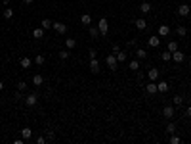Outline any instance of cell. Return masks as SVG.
Returning <instances> with one entry per match:
<instances>
[{
    "mask_svg": "<svg viewBox=\"0 0 191 144\" xmlns=\"http://www.w3.org/2000/svg\"><path fill=\"white\" fill-rule=\"evenodd\" d=\"M98 29H100L101 35H107V31H109V21H107L105 17H101L100 21H98Z\"/></svg>",
    "mask_w": 191,
    "mask_h": 144,
    "instance_id": "cell-1",
    "label": "cell"
},
{
    "mask_svg": "<svg viewBox=\"0 0 191 144\" xmlns=\"http://www.w3.org/2000/svg\"><path fill=\"white\" fill-rule=\"evenodd\" d=\"M105 62H107V65L111 67V71H115V69H117V65H118V60H117V56H115V54H109V56L105 58Z\"/></svg>",
    "mask_w": 191,
    "mask_h": 144,
    "instance_id": "cell-2",
    "label": "cell"
},
{
    "mask_svg": "<svg viewBox=\"0 0 191 144\" xmlns=\"http://www.w3.org/2000/svg\"><path fill=\"white\" fill-rule=\"evenodd\" d=\"M52 27H54L55 33H59V35H65V33H67V25L61 23V21H54V23H52Z\"/></svg>",
    "mask_w": 191,
    "mask_h": 144,
    "instance_id": "cell-3",
    "label": "cell"
},
{
    "mask_svg": "<svg viewBox=\"0 0 191 144\" xmlns=\"http://www.w3.org/2000/svg\"><path fill=\"white\" fill-rule=\"evenodd\" d=\"M37 102H38V94H37V92H33V94H29V96H25V104H27V106H35Z\"/></svg>",
    "mask_w": 191,
    "mask_h": 144,
    "instance_id": "cell-4",
    "label": "cell"
},
{
    "mask_svg": "<svg viewBox=\"0 0 191 144\" xmlns=\"http://www.w3.org/2000/svg\"><path fill=\"white\" fill-rule=\"evenodd\" d=\"M174 113H176V110H174L172 106H164V108H163V115L166 117V119H172Z\"/></svg>",
    "mask_w": 191,
    "mask_h": 144,
    "instance_id": "cell-5",
    "label": "cell"
},
{
    "mask_svg": "<svg viewBox=\"0 0 191 144\" xmlns=\"http://www.w3.org/2000/svg\"><path fill=\"white\" fill-rule=\"evenodd\" d=\"M189 12H191V8L187 4H180L178 6V14L182 15V17H185V15H189Z\"/></svg>",
    "mask_w": 191,
    "mask_h": 144,
    "instance_id": "cell-6",
    "label": "cell"
},
{
    "mask_svg": "<svg viewBox=\"0 0 191 144\" xmlns=\"http://www.w3.org/2000/svg\"><path fill=\"white\" fill-rule=\"evenodd\" d=\"M145 92H147V94H157V92H159V90H157V81H151V83H147Z\"/></svg>",
    "mask_w": 191,
    "mask_h": 144,
    "instance_id": "cell-7",
    "label": "cell"
},
{
    "mask_svg": "<svg viewBox=\"0 0 191 144\" xmlns=\"http://www.w3.org/2000/svg\"><path fill=\"white\" fill-rule=\"evenodd\" d=\"M172 60L176 62V64H182L183 60H185V54H183V52H172Z\"/></svg>",
    "mask_w": 191,
    "mask_h": 144,
    "instance_id": "cell-8",
    "label": "cell"
},
{
    "mask_svg": "<svg viewBox=\"0 0 191 144\" xmlns=\"http://www.w3.org/2000/svg\"><path fill=\"white\" fill-rule=\"evenodd\" d=\"M147 77H149V81H157L159 79V69H157V67H151V69L147 71Z\"/></svg>",
    "mask_w": 191,
    "mask_h": 144,
    "instance_id": "cell-9",
    "label": "cell"
},
{
    "mask_svg": "<svg viewBox=\"0 0 191 144\" xmlns=\"http://www.w3.org/2000/svg\"><path fill=\"white\" fill-rule=\"evenodd\" d=\"M75 46H77V41H75L73 37H67V38H65V48H67V50H73Z\"/></svg>",
    "mask_w": 191,
    "mask_h": 144,
    "instance_id": "cell-10",
    "label": "cell"
},
{
    "mask_svg": "<svg viewBox=\"0 0 191 144\" xmlns=\"http://www.w3.org/2000/svg\"><path fill=\"white\" fill-rule=\"evenodd\" d=\"M147 42H149L151 48H159L161 46V38L159 37H149V41H147Z\"/></svg>",
    "mask_w": 191,
    "mask_h": 144,
    "instance_id": "cell-11",
    "label": "cell"
},
{
    "mask_svg": "<svg viewBox=\"0 0 191 144\" xmlns=\"http://www.w3.org/2000/svg\"><path fill=\"white\" fill-rule=\"evenodd\" d=\"M134 23H136V29H140V31H143V29L147 27V21L143 17H140V19H136V21H134Z\"/></svg>",
    "mask_w": 191,
    "mask_h": 144,
    "instance_id": "cell-12",
    "label": "cell"
},
{
    "mask_svg": "<svg viewBox=\"0 0 191 144\" xmlns=\"http://www.w3.org/2000/svg\"><path fill=\"white\" fill-rule=\"evenodd\" d=\"M90 71L92 73H100V64H98V60H90Z\"/></svg>",
    "mask_w": 191,
    "mask_h": 144,
    "instance_id": "cell-13",
    "label": "cell"
},
{
    "mask_svg": "<svg viewBox=\"0 0 191 144\" xmlns=\"http://www.w3.org/2000/svg\"><path fill=\"white\" fill-rule=\"evenodd\" d=\"M31 135H33L31 127H23V129H21V138L23 140H25V138H31Z\"/></svg>",
    "mask_w": 191,
    "mask_h": 144,
    "instance_id": "cell-14",
    "label": "cell"
},
{
    "mask_svg": "<svg viewBox=\"0 0 191 144\" xmlns=\"http://www.w3.org/2000/svg\"><path fill=\"white\" fill-rule=\"evenodd\" d=\"M31 64H33V60H31V58H21V60H19V65H21L23 69L31 67Z\"/></svg>",
    "mask_w": 191,
    "mask_h": 144,
    "instance_id": "cell-15",
    "label": "cell"
},
{
    "mask_svg": "<svg viewBox=\"0 0 191 144\" xmlns=\"http://www.w3.org/2000/svg\"><path fill=\"white\" fill-rule=\"evenodd\" d=\"M166 35H170V27L168 25H161L159 27V37H166Z\"/></svg>",
    "mask_w": 191,
    "mask_h": 144,
    "instance_id": "cell-16",
    "label": "cell"
},
{
    "mask_svg": "<svg viewBox=\"0 0 191 144\" xmlns=\"http://www.w3.org/2000/svg\"><path fill=\"white\" fill-rule=\"evenodd\" d=\"M157 90H159V92H166V90H168V83H166V81L157 83Z\"/></svg>",
    "mask_w": 191,
    "mask_h": 144,
    "instance_id": "cell-17",
    "label": "cell"
},
{
    "mask_svg": "<svg viewBox=\"0 0 191 144\" xmlns=\"http://www.w3.org/2000/svg\"><path fill=\"white\" fill-rule=\"evenodd\" d=\"M33 37H35V38H42V37H44V29H42V27L33 29Z\"/></svg>",
    "mask_w": 191,
    "mask_h": 144,
    "instance_id": "cell-18",
    "label": "cell"
},
{
    "mask_svg": "<svg viewBox=\"0 0 191 144\" xmlns=\"http://www.w3.org/2000/svg\"><path fill=\"white\" fill-rule=\"evenodd\" d=\"M33 83H35V87H40L42 83H44V77H42V75H35V77H33Z\"/></svg>",
    "mask_w": 191,
    "mask_h": 144,
    "instance_id": "cell-19",
    "label": "cell"
},
{
    "mask_svg": "<svg viewBox=\"0 0 191 144\" xmlns=\"http://www.w3.org/2000/svg\"><path fill=\"white\" fill-rule=\"evenodd\" d=\"M176 35H178V37H185V35H187V29L183 27V25H178V27H176Z\"/></svg>",
    "mask_w": 191,
    "mask_h": 144,
    "instance_id": "cell-20",
    "label": "cell"
},
{
    "mask_svg": "<svg viewBox=\"0 0 191 144\" xmlns=\"http://www.w3.org/2000/svg\"><path fill=\"white\" fill-rule=\"evenodd\" d=\"M136 58H138V60H145V58H147V52L143 50V48H138V50H136Z\"/></svg>",
    "mask_w": 191,
    "mask_h": 144,
    "instance_id": "cell-21",
    "label": "cell"
},
{
    "mask_svg": "<svg viewBox=\"0 0 191 144\" xmlns=\"http://www.w3.org/2000/svg\"><path fill=\"white\" fill-rule=\"evenodd\" d=\"M128 67H130L132 71H138V69H140V60H138V58H136V60H132L130 64H128Z\"/></svg>",
    "mask_w": 191,
    "mask_h": 144,
    "instance_id": "cell-22",
    "label": "cell"
},
{
    "mask_svg": "<svg viewBox=\"0 0 191 144\" xmlns=\"http://www.w3.org/2000/svg\"><path fill=\"white\" fill-rule=\"evenodd\" d=\"M80 23H82V25H90V23H92V17H90L88 14H82V15H80Z\"/></svg>",
    "mask_w": 191,
    "mask_h": 144,
    "instance_id": "cell-23",
    "label": "cell"
},
{
    "mask_svg": "<svg viewBox=\"0 0 191 144\" xmlns=\"http://www.w3.org/2000/svg\"><path fill=\"white\" fill-rule=\"evenodd\" d=\"M140 10H141V14H147V12H151V4L149 2H143V4L140 6Z\"/></svg>",
    "mask_w": 191,
    "mask_h": 144,
    "instance_id": "cell-24",
    "label": "cell"
},
{
    "mask_svg": "<svg viewBox=\"0 0 191 144\" xmlns=\"http://www.w3.org/2000/svg\"><path fill=\"white\" fill-rule=\"evenodd\" d=\"M52 23H54V21H50V19H42V21H40V27L42 29H50Z\"/></svg>",
    "mask_w": 191,
    "mask_h": 144,
    "instance_id": "cell-25",
    "label": "cell"
},
{
    "mask_svg": "<svg viewBox=\"0 0 191 144\" xmlns=\"http://www.w3.org/2000/svg\"><path fill=\"white\" fill-rule=\"evenodd\" d=\"M161 58H163L164 62H170V60H172V52H170V50L163 52V54H161Z\"/></svg>",
    "mask_w": 191,
    "mask_h": 144,
    "instance_id": "cell-26",
    "label": "cell"
},
{
    "mask_svg": "<svg viewBox=\"0 0 191 144\" xmlns=\"http://www.w3.org/2000/svg\"><path fill=\"white\" fill-rule=\"evenodd\" d=\"M166 133H168V135H174V133H176V125H174V123H168V125H166Z\"/></svg>",
    "mask_w": 191,
    "mask_h": 144,
    "instance_id": "cell-27",
    "label": "cell"
},
{
    "mask_svg": "<svg viewBox=\"0 0 191 144\" xmlns=\"http://www.w3.org/2000/svg\"><path fill=\"white\" fill-rule=\"evenodd\" d=\"M168 50H170V52H176V50H178V42H176V41H170V42H168Z\"/></svg>",
    "mask_w": 191,
    "mask_h": 144,
    "instance_id": "cell-28",
    "label": "cell"
},
{
    "mask_svg": "<svg viewBox=\"0 0 191 144\" xmlns=\"http://www.w3.org/2000/svg\"><path fill=\"white\" fill-rule=\"evenodd\" d=\"M69 56H71V52H69V50H61V52H59V60H67Z\"/></svg>",
    "mask_w": 191,
    "mask_h": 144,
    "instance_id": "cell-29",
    "label": "cell"
},
{
    "mask_svg": "<svg viewBox=\"0 0 191 144\" xmlns=\"http://www.w3.org/2000/svg\"><path fill=\"white\" fill-rule=\"evenodd\" d=\"M115 56H117L118 62H126V52H117Z\"/></svg>",
    "mask_w": 191,
    "mask_h": 144,
    "instance_id": "cell-30",
    "label": "cell"
},
{
    "mask_svg": "<svg viewBox=\"0 0 191 144\" xmlns=\"http://www.w3.org/2000/svg\"><path fill=\"white\" fill-rule=\"evenodd\" d=\"M12 15H14L12 8H4V17H6V19H12Z\"/></svg>",
    "mask_w": 191,
    "mask_h": 144,
    "instance_id": "cell-31",
    "label": "cell"
},
{
    "mask_svg": "<svg viewBox=\"0 0 191 144\" xmlns=\"http://www.w3.org/2000/svg\"><path fill=\"white\" fill-rule=\"evenodd\" d=\"M35 64H37V65H42V64H44V56H42V54L35 56Z\"/></svg>",
    "mask_w": 191,
    "mask_h": 144,
    "instance_id": "cell-32",
    "label": "cell"
},
{
    "mask_svg": "<svg viewBox=\"0 0 191 144\" xmlns=\"http://www.w3.org/2000/svg\"><path fill=\"white\" fill-rule=\"evenodd\" d=\"M174 104H176V106H182V104H183V98L180 96V94H176V96H174Z\"/></svg>",
    "mask_w": 191,
    "mask_h": 144,
    "instance_id": "cell-33",
    "label": "cell"
},
{
    "mask_svg": "<svg viewBox=\"0 0 191 144\" xmlns=\"http://www.w3.org/2000/svg\"><path fill=\"white\" fill-rule=\"evenodd\" d=\"M90 35H92V37H100V35H101V33H100V29H96V27H90Z\"/></svg>",
    "mask_w": 191,
    "mask_h": 144,
    "instance_id": "cell-34",
    "label": "cell"
},
{
    "mask_svg": "<svg viewBox=\"0 0 191 144\" xmlns=\"http://www.w3.org/2000/svg\"><path fill=\"white\" fill-rule=\"evenodd\" d=\"M170 144H180V136H176V135H170Z\"/></svg>",
    "mask_w": 191,
    "mask_h": 144,
    "instance_id": "cell-35",
    "label": "cell"
},
{
    "mask_svg": "<svg viewBox=\"0 0 191 144\" xmlns=\"http://www.w3.org/2000/svg\"><path fill=\"white\" fill-rule=\"evenodd\" d=\"M25 88H27V83H23V81H19V83H17V90H21V92H23Z\"/></svg>",
    "mask_w": 191,
    "mask_h": 144,
    "instance_id": "cell-36",
    "label": "cell"
},
{
    "mask_svg": "<svg viewBox=\"0 0 191 144\" xmlns=\"http://www.w3.org/2000/svg\"><path fill=\"white\" fill-rule=\"evenodd\" d=\"M46 138H48V140H54V138H55V135L52 133V131H48V135H46Z\"/></svg>",
    "mask_w": 191,
    "mask_h": 144,
    "instance_id": "cell-37",
    "label": "cell"
},
{
    "mask_svg": "<svg viewBox=\"0 0 191 144\" xmlns=\"http://www.w3.org/2000/svg\"><path fill=\"white\" fill-rule=\"evenodd\" d=\"M136 77H138V81H143V73H141V71H140V69H138V71H136Z\"/></svg>",
    "mask_w": 191,
    "mask_h": 144,
    "instance_id": "cell-38",
    "label": "cell"
},
{
    "mask_svg": "<svg viewBox=\"0 0 191 144\" xmlns=\"http://www.w3.org/2000/svg\"><path fill=\"white\" fill-rule=\"evenodd\" d=\"M88 56H90V60H94V58H96V50H88Z\"/></svg>",
    "mask_w": 191,
    "mask_h": 144,
    "instance_id": "cell-39",
    "label": "cell"
},
{
    "mask_svg": "<svg viewBox=\"0 0 191 144\" xmlns=\"http://www.w3.org/2000/svg\"><path fill=\"white\" fill-rule=\"evenodd\" d=\"M117 52H120V46H118V44H113V54H117Z\"/></svg>",
    "mask_w": 191,
    "mask_h": 144,
    "instance_id": "cell-40",
    "label": "cell"
},
{
    "mask_svg": "<svg viewBox=\"0 0 191 144\" xmlns=\"http://www.w3.org/2000/svg\"><path fill=\"white\" fill-rule=\"evenodd\" d=\"M44 142H46L44 136H38V138H37V144H44Z\"/></svg>",
    "mask_w": 191,
    "mask_h": 144,
    "instance_id": "cell-41",
    "label": "cell"
},
{
    "mask_svg": "<svg viewBox=\"0 0 191 144\" xmlns=\"http://www.w3.org/2000/svg\"><path fill=\"white\" fill-rule=\"evenodd\" d=\"M185 113H187V117H191V106H189V108L185 110Z\"/></svg>",
    "mask_w": 191,
    "mask_h": 144,
    "instance_id": "cell-42",
    "label": "cell"
},
{
    "mask_svg": "<svg viewBox=\"0 0 191 144\" xmlns=\"http://www.w3.org/2000/svg\"><path fill=\"white\" fill-rule=\"evenodd\" d=\"M23 2H25V4H31V2H35V0H23Z\"/></svg>",
    "mask_w": 191,
    "mask_h": 144,
    "instance_id": "cell-43",
    "label": "cell"
},
{
    "mask_svg": "<svg viewBox=\"0 0 191 144\" xmlns=\"http://www.w3.org/2000/svg\"><path fill=\"white\" fill-rule=\"evenodd\" d=\"M2 88H4V83H2V81H0V90H2Z\"/></svg>",
    "mask_w": 191,
    "mask_h": 144,
    "instance_id": "cell-44",
    "label": "cell"
},
{
    "mask_svg": "<svg viewBox=\"0 0 191 144\" xmlns=\"http://www.w3.org/2000/svg\"><path fill=\"white\" fill-rule=\"evenodd\" d=\"M189 67H191V60H189Z\"/></svg>",
    "mask_w": 191,
    "mask_h": 144,
    "instance_id": "cell-45",
    "label": "cell"
},
{
    "mask_svg": "<svg viewBox=\"0 0 191 144\" xmlns=\"http://www.w3.org/2000/svg\"><path fill=\"white\" fill-rule=\"evenodd\" d=\"M189 94H191V90H189Z\"/></svg>",
    "mask_w": 191,
    "mask_h": 144,
    "instance_id": "cell-46",
    "label": "cell"
}]
</instances>
